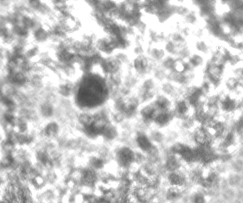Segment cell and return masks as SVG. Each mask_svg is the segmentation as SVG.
<instances>
[{"mask_svg": "<svg viewBox=\"0 0 243 203\" xmlns=\"http://www.w3.org/2000/svg\"><path fill=\"white\" fill-rule=\"evenodd\" d=\"M235 143V134L233 132H229L224 136L221 144L223 148L227 149L232 146Z\"/></svg>", "mask_w": 243, "mask_h": 203, "instance_id": "6da1fadb", "label": "cell"}, {"mask_svg": "<svg viewBox=\"0 0 243 203\" xmlns=\"http://www.w3.org/2000/svg\"><path fill=\"white\" fill-rule=\"evenodd\" d=\"M191 201L196 203H203L205 201V197L202 193L200 192L195 193L190 198Z\"/></svg>", "mask_w": 243, "mask_h": 203, "instance_id": "7a4b0ae2", "label": "cell"}]
</instances>
